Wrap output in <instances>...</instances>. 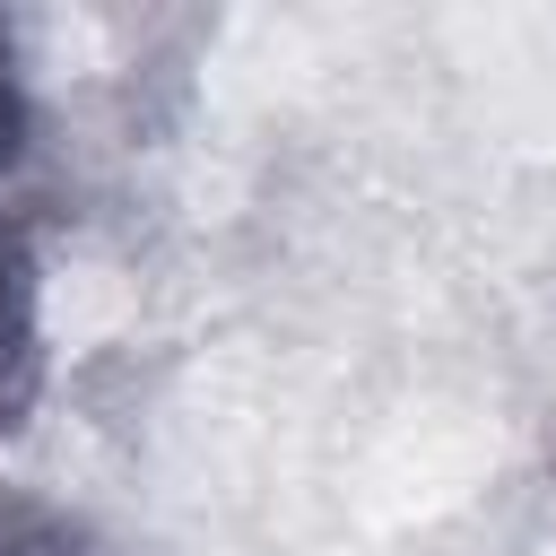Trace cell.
<instances>
[{"mask_svg": "<svg viewBox=\"0 0 556 556\" xmlns=\"http://www.w3.org/2000/svg\"><path fill=\"white\" fill-rule=\"evenodd\" d=\"M26 78H17V35H9V17H0V174L26 156Z\"/></svg>", "mask_w": 556, "mask_h": 556, "instance_id": "3957f363", "label": "cell"}, {"mask_svg": "<svg viewBox=\"0 0 556 556\" xmlns=\"http://www.w3.org/2000/svg\"><path fill=\"white\" fill-rule=\"evenodd\" d=\"M43 400V269L35 235L0 208V434H17Z\"/></svg>", "mask_w": 556, "mask_h": 556, "instance_id": "6da1fadb", "label": "cell"}, {"mask_svg": "<svg viewBox=\"0 0 556 556\" xmlns=\"http://www.w3.org/2000/svg\"><path fill=\"white\" fill-rule=\"evenodd\" d=\"M0 556H96V539H87L70 513L0 486Z\"/></svg>", "mask_w": 556, "mask_h": 556, "instance_id": "7a4b0ae2", "label": "cell"}]
</instances>
